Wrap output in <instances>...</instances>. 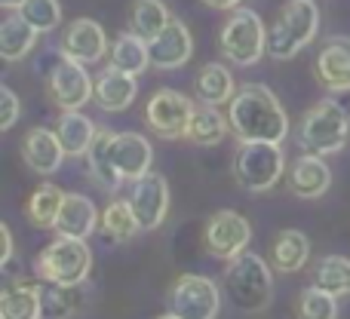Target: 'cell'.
<instances>
[{
    "label": "cell",
    "instance_id": "cell-12",
    "mask_svg": "<svg viewBox=\"0 0 350 319\" xmlns=\"http://www.w3.org/2000/svg\"><path fill=\"white\" fill-rule=\"evenodd\" d=\"M133 212L139 218L142 230H157L163 224L166 212H170V184L163 175L148 172L145 178L133 181V193H129Z\"/></svg>",
    "mask_w": 350,
    "mask_h": 319
},
{
    "label": "cell",
    "instance_id": "cell-9",
    "mask_svg": "<svg viewBox=\"0 0 350 319\" xmlns=\"http://www.w3.org/2000/svg\"><path fill=\"white\" fill-rule=\"evenodd\" d=\"M197 105L175 89H160L145 108V123L160 139H187V126Z\"/></svg>",
    "mask_w": 350,
    "mask_h": 319
},
{
    "label": "cell",
    "instance_id": "cell-1",
    "mask_svg": "<svg viewBox=\"0 0 350 319\" xmlns=\"http://www.w3.org/2000/svg\"><path fill=\"white\" fill-rule=\"evenodd\" d=\"M228 120L240 141H273V145H283V139L289 135V117H286L283 105L261 83H243L234 92Z\"/></svg>",
    "mask_w": 350,
    "mask_h": 319
},
{
    "label": "cell",
    "instance_id": "cell-29",
    "mask_svg": "<svg viewBox=\"0 0 350 319\" xmlns=\"http://www.w3.org/2000/svg\"><path fill=\"white\" fill-rule=\"evenodd\" d=\"M62 203H65V191L59 184H40L28 199V221L40 230H53L55 218L62 212Z\"/></svg>",
    "mask_w": 350,
    "mask_h": 319
},
{
    "label": "cell",
    "instance_id": "cell-4",
    "mask_svg": "<svg viewBox=\"0 0 350 319\" xmlns=\"http://www.w3.org/2000/svg\"><path fill=\"white\" fill-rule=\"evenodd\" d=\"M92 271V252L86 240L77 236H55L37 255V277L59 286H83Z\"/></svg>",
    "mask_w": 350,
    "mask_h": 319
},
{
    "label": "cell",
    "instance_id": "cell-27",
    "mask_svg": "<svg viewBox=\"0 0 350 319\" xmlns=\"http://www.w3.org/2000/svg\"><path fill=\"white\" fill-rule=\"evenodd\" d=\"M111 65L120 68V71H126V74H133V77H139V74L148 71V65H151L148 40L139 37L135 31L120 34L114 40V46H111Z\"/></svg>",
    "mask_w": 350,
    "mask_h": 319
},
{
    "label": "cell",
    "instance_id": "cell-6",
    "mask_svg": "<svg viewBox=\"0 0 350 319\" xmlns=\"http://www.w3.org/2000/svg\"><path fill=\"white\" fill-rule=\"evenodd\" d=\"M218 49L234 65H243V68L255 65L267 53V28L258 12L237 6L230 12V18L224 22L221 34H218Z\"/></svg>",
    "mask_w": 350,
    "mask_h": 319
},
{
    "label": "cell",
    "instance_id": "cell-2",
    "mask_svg": "<svg viewBox=\"0 0 350 319\" xmlns=\"http://www.w3.org/2000/svg\"><path fill=\"white\" fill-rule=\"evenodd\" d=\"M224 292L240 314L267 310L273 301V273L267 261L255 252H240L237 258H230L224 271Z\"/></svg>",
    "mask_w": 350,
    "mask_h": 319
},
{
    "label": "cell",
    "instance_id": "cell-36",
    "mask_svg": "<svg viewBox=\"0 0 350 319\" xmlns=\"http://www.w3.org/2000/svg\"><path fill=\"white\" fill-rule=\"evenodd\" d=\"M18 114H22V102H18V96L10 89V86H0V129H12L18 120Z\"/></svg>",
    "mask_w": 350,
    "mask_h": 319
},
{
    "label": "cell",
    "instance_id": "cell-40",
    "mask_svg": "<svg viewBox=\"0 0 350 319\" xmlns=\"http://www.w3.org/2000/svg\"><path fill=\"white\" fill-rule=\"evenodd\" d=\"M160 319H181V316H175V314H166V316H160Z\"/></svg>",
    "mask_w": 350,
    "mask_h": 319
},
{
    "label": "cell",
    "instance_id": "cell-13",
    "mask_svg": "<svg viewBox=\"0 0 350 319\" xmlns=\"http://www.w3.org/2000/svg\"><path fill=\"white\" fill-rule=\"evenodd\" d=\"M111 163H114L120 181H139L151 172L154 148L148 145L145 135L114 133V139H111Z\"/></svg>",
    "mask_w": 350,
    "mask_h": 319
},
{
    "label": "cell",
    "instance_id": "cell-18",
    "mask_svg": "<svg viewBox=\"0 0 350 319\" xmlns=\"http://www.w3.org/2000/svg\"><path fill=\"white\" fill-rule=\"evenodd\" d=\"M22 157H25V163H28L37 175H53L55 169L62 166V160H65L68 154H65V148H62L55 129L34 126L28 135H25Z\"/></svg>",
    "mask_w": 350,
    "mask_h": 319
},
{
    "label": "cell",
    "instance_id": "cell-19",
    "mask_svg": "<svg viewBox=\"0 0 350 319\" xmlns=\"http://www.w3.org/2000/svg\"><path fill=\"white\" fill-rule=\"evenodd\" d=\"M135 92H139V86H135L133 74H126V71L111 65L98 74L92 102H96L102 111H108V114H120V111H126L129 105L135 102Z\"/></svg>",
    "mask_w": 350,
    "mask_h": 319
},
{
    "label": "cell",
    "instance_id": "cell-23",
    "mask_svg": "<svg viewBox=\"0 0 350 319\" xmlns=\"http://www.w3.org/2000/svg\"><path fill=\"white\" fill-rule=\"evenodd\" d=\"M310 258V240L301 230H280L271 242V264L280 273H295L308 264Z\"/></svg>",
    "mask_w": 350,
    "mask_h": 319
},
{
    "label": "cell",
    "instance_id": "cell-3",
    "mask_svg": "<svg viewBox=\"0 0 350 319\" xmlns=\"http://www.w3.org/2000/svg\"><path fill=\"white\" fill-rule=\"evenodd\" d=\"M320 31V10L314 0H286L267 31V53L271 59H292L298 55Z\"/></svg>",
    "mask_w": 350,
    "mask_h": 319
},
{
    "label": "cell",
    "instance_id": "cell-21",
    "mask_svg": "<svg viewBox=\"0 0 350 319\" xmlns=\"http://www.w3.org/2000/svg\"><path fill=\"white\" fill-rule=\"evenodd\" d=\"M37 34H40V31H37L22 12L10 10V16L0 22V55H3V61L25 59V55L34 49Z\"/></svg>",
    "mask_w": 350,
    "mask_h": 319
},
{
    "label": "cell",
    "instance_id": "cell-15",
    "mask_svg": "<svg viewBox=\"0 0 350 319\" xmlns=\"http://www.w3.org/2000/svg\"><path fill=\"white\" fill-rule=\"evenodd\" d=\"M105 53H108V37L102 25L92 18H74L62 34V55L74 61L92 65V61H102Z\"/></svg>",
    "mask_w": 350,
    "mask_h": 319
},
{
    "label": "cell",
    "instance_id": "cell-24",
    "mask_svg": "<svg viewBox=\"0 0 350 319\" xmlns=\"http://www.w3.org/2000/svg\"><path fill=\"white\" fill-rule=\"evenodd\" d=\"M98 129L92 126L90 117H83L80 111H65L55 123V135H59L62 148L68 157H86V151L92 148Z\"/></svg>",
    "mask_w": 350,
    "mask_h": 319
},
{
    "label": "cell",
    "instance_id": "cell-31",
    "mask_svg": "<svg viewBox=\"0 0 350 319\" xmlns=\"http://www.w3.org/2000/svg\"><path fill=\"white\" fill-rule=\"evenodd\" d=\"M172 22L170 10H166L163 0H133V10H129V25L139 37L154 40L166 25Z\"/></svg>",
    "mask_w": 350,
    "mask_h": 319
},
{
    "label": "cell",
    "instance_id": "cell-17",
    "mask_svg": "<svg viewBox=\"0 0 350 319\" xmlns=\"http://www.w3.org/2000/svg\"><path fill=\"white\" fill-rule=\"evenodd\" d=\"M98 209L86 193H65V203H62V212L55 218V234L59 236H77V240H86V236L96 234L98 227Z\"/></svg>",
    "mask_w": 350,
    "mask_h": 319
},
{
    "label": "cell",
    "instance_id": "cell-34",
    "mask_svg": "<svg viewBox=\"0 0 350 319\" xmlns=\"http://www.w3.org/2000/svg\"><path fill=\"white\" fill-rule=\"evenodd\" d=\"M295 316L298 319H338V298L310 286V289H304L298 295Z\"/></svg>",
    "mask_w": 350,
    "mask_h": 319
},
{
    "label": "cell",
    "instance_id": "cell-8",
    "mask_svg": "<svg viewBox=\"0 0 350 319\" xmlns=\"http://www.w3.org/2000/svg\"><path fill=\"white\" fill-rule=\"evenodd\" d=\"M218 304H221L218 286L209 277H200V273L178 277L170 292V314L181 319H215Z\"/></svg>",
    "mask_w": 350,
    "mask_h": 319
},
{
    "label": "cell",
    "instance_id": "cell-11",
    "mask_svg": "<svg viewBox=\"0 0 350 319\" xmlns=\"http://www.w3.org/2000/svg\"><path fill=\"white\" fill-rule=\"evenodd\" d=\"M249 240H252V224L243 215H237V212H228V209L215 212L206 221L203 246L212 258H221V261L237 258L240 252H246Z\"/></svg>",
    "mask_w": 350,
    "mask_h": 319
},
{
    "label": "cell",
    "instance_id": "cell-26",
    "mask_svg": "<svg viewBox=\"0 0 350 319\" xmlns=\"http://www.w3.org/2000/svg\"><path fill=\"white\" fill-rule=\"evenodd\" d=\"M230 129V120L221 117L218 105H197L193 108V117H191V126H187V139L197 141V145L209 148V145H218V141L228 135Z\"/></svg>",
    "mask_w": 350,
    "mask_h": 319
},
{
    "label": "cell",
    "instance_id": "cell-37",
    "mask_svg": "<svg viewBox=\"0 0 350 319\" xmlns=\"http://www.w3.org/2000/svg\"><path fill=\"white\" fill-rule=\"evenodd\" d=\"M0 240H3V258H0V261L6 264V261L12 258V234H10V227H6V224L0 227Z\"/></svg>",
    "mask_w": 350,
    "mask_h": 319
},
{
    "label": "cell",
    "instance_id": "cell-5",
    "mask_svg": "<svg viewBox=\"0 0 350 319\" xmlns=\"http://www.w3.org/2000/svg\"><path fill=\"white\" fill-rule=\"evenodd\" d=\"M350 129V114L338 98H323L304 114L301 120V145L308 148V154L317 157H329L338 154L347 141Z\"/></svg>",
    "mask_w": 350,
    "mask_h": 319
},
{
    "label": "cell",
    "instance_id": "cell-33",
    "mask_svg": "<svg viewBox=\"0 0 350 319\" xmlns=\"http://www.w3.org/2000/svg\"><path fill=\"white\" fill-rule=\"evenodd\" d=\"M314 286L335 298L350 295V258H341V255L323 258L314 271Z\"/></svg>",
    "mask_w": 350,
    "mask_h": 319
},
{
    "label": "cell",
    "instance_id": "cell-14",
    "mask_svg": "<svg viewBox=\"0 0 350 319\" xmlns=\"http://www.w3.org/2000/svg\"><path fill=\"white\" fill-rule=\"evenodd\" d=\"M148 53H151V68H160V71H172V68H181L185 61H191L193 37L187 31V25L172 18L154 40H148Z\"/></svg>",
    "mask_w": 350,
    "mask_h": 319
},
{
    "label": "cell",
    "instance_id": "cell-35",
    "mask_svg": "<svg viewBox=\"0 0 350 319\" xmlns=\"http://www.w3.org/2000/svg\"><path fill=\"white\" fill-rule=\"evenodd\" d=\"M18 12H22V16L28 18L37 31H40V34H43V31L59 28V22H62L59 0H25V3L18 6Z\"/></svg>",
    "mask_w": 350,
    "mask_h": 319
},
{
    "label": "cell",
    "instance_id": "cell-39",
    "mask_svg": "<svg viewBox=\"0 0 350 319\" xmlns=\"http://www.w3.org/2000/svg\"><path fill=\"white\" fill-rule=\"evenodd\" d=\"M0 3H3V6H6V10H18V6H22V3H25V0H0Z\"/></svg>",
    "mask_w": 350,
    "mask_h": 319
},
{
    "label": "cell",
    "instance_id": "cell-28",
    "mask_svg": "<svg viewBox=\"0 0 350 319\" xmlns=\"http://www.w3.org/2000/svg\"><path fill=\"white\" fill-rule=\"evenodd\" d=\"M83 286H59L40 279V319H68L80 307Z\"/></svg>",
    "mask_w": 350,
    "mask_h": 319
},
{
    "label": "cell",
    "instance_id": "cell-7",
    "mask_svg": "<svg viewBox=\"0 0 350 319\" xmlns=\"http://www.w3.org/2000/svg\"><path fill=\"white\" fill-rule=\"evenodd\" d=\"M286 169V157L273 141H240L234 154V178L243 191H271Z\"/></svg>",
    "mask_w": 350,
    "mask_h": 319
},
{
    "label": "cell",
    "instance_id": "cell-10",
    "mask_svg": "<svg viewBox=\"0 0 350 319\" xmlns=\"http://www.w3.org/2000/svg\"><path fill=\"white\" fill-rule=\"evenodd\" d=\"M96 96V80L86 74L83 61H74L62 55L55 68L49 71V98L62 111H80Z\"/></svg>",
    "mask_w": 350,
    "mask_h": 319
},
{
    "label": "cell",
    "instance_id": "cell-32",
    "mask_svg": "<svg viewBox=\"0 0 350 319\" xmlns=\"http://www.w3.org/2000/svg\"><path fill=\"white\" fill-rule=\"evenodd\" d=\"M197 96L206 105H224L234 98V77L224 65L212 61L197 74Z\"/></svg>",
    "mask_w": 350,
    "mask_h": 319
},
{
    "label": "cell",
    "instance_id": "cell-22",
    "mask_svg": "<svg viewBox=\"0 0 350 319\" xmlns=\"http://www.w3.org/2000/svg\"><path fill=\"white\" fill-rule=\"evenodd\" d=\"M289 181H292L295 197L317 199V197H323V193L329 191V184H332V172H329V166L323 163V157L308 154V157H301L295 166H292Z\"/></svg>",
    "mask_w": 350,
    "mask_h": 319
},
{
    "label": "cell",
    "instance_id": "cell-30",
    "mask_svg": "<svg viewBox=\"0 0 350 319\" xmlns=\"http://www.w3.org/2000/svg\"><path fill=\"white\" fill-rule=\"evenodd\" d=\"M111 139H114L111 129H98L92 148L86 151V163H90V172L98 184L108 187V191H117L123 181H120V175H117L114 163H111Z\"/></svg>",
    "mask_w": 350,
    "mask_h": 319
},
{
    "label": "cell",
    "instance_id": "cell-20",
    "mask_svg": "<svg viewBox=\"0 0 350 319\" xmlns=\"http://www.w3.org/2000/svg\"><path fill=\"white\" fill-rule=\"evenodd\" d=\"M0 319H40V283L10 279L0 292Z\"/></svg>",
    "mask_w": 350,
    "mask_h": 319
},
{
    "label": "cell",
    "instance_id": "cell-16",
    "mask_svg": "<svg viewBox=\"0 0 350 319\" xmlns=\"http://www.w3.org/2000/svg\"><path fill=\"white\" fill-rule=\"evenodd\" d=\"M314 74L329 92H350V37H329L323 43Z\"/></svg>",
    "mask_w": 350,
    "mask_h": 319
},
{
    "label": "cell",
    "instance_id": "cell-38",
    "mask_svg": "<svg viewBox=\"0 0 350 319\" xmlns=\"http://www.w3.org/2000/svg\"><path fill=\"white\" fill-rule=\"evenodd\" d=\"M206 3H209L212 10H237L240 0H206Z\"/></svg>",
    "mask_w": 350,
    "mask_h": 319
},
{
    "label": "cell",
    "instance_id": "cell-25",
    "mask_svg": "<svg viewBox=\"0 0 350 319\" xmlns=\"http://www.w3.org/2000/svg\"><path fill=\"white\" fill-rule=\"evenodd\" d=\"M98 227H102V236L108 242H126V240H133V236L139 234L142 224H139V218H135L133 203H129V199H111V203L105 206V212H102Z\"/></svg>",
    "mask_w": 350,
    "mask_h": 319
}]
</instances>
